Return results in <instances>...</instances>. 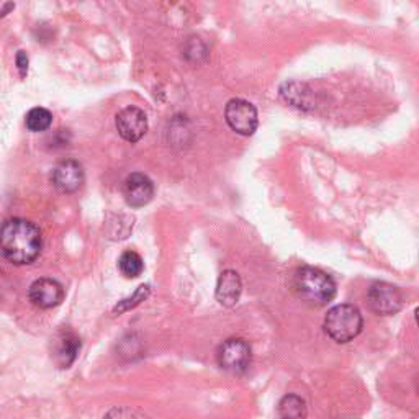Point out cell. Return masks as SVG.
I'll use <instances>...</instances> for the list:
<instances>
[{
  "label": "cell",
  "instance_id": "obj_5",
  "mask_svg": "<svg viewBox=\"0 0 419 419\" xmlns=\"http://www.w3.org/2000/svg\"><path fill=\"white\" fill-rule=\"evenodd\" d=\"M225 118L228 127L241 136H251L258 129V110L251 102L244 99H233L226 103Z\"/></svg>",
  "mask_w": 419,
  "mask_h": 419
},
{
  "label": "cell",
  "instance_id": "obj_13",
  "mask_svg": "<svg viewBox=\"0 0 419 419\" xmlns=\"http://www.w3.org/2000/svg\"><path fill=\"white\" fill-rule=\"evenodd\" d=\"M51 123H53L51 112L46 110V108H43V107H35V108H31L28 113H26L25 124H26V128L33 133L46 132V129L51 127Z\"/></svg>",
  "mask_w": 419,
  "mask_h": 419
},
{
  "label": "cell",
  "instance_id": "obj_14",
  "mask_svg": "<svg viewBox=\"0 0 419 419\" xmlns=\"http://www.w3.org/2000/svg\"><path fill=\"white\" fill-rule=\"evenodd\" d=\"M118 267L127 279H134V277H139L141 274H143L144 262L138 253L127 251L122 254V258H120Z\"/></svg>",
  "mask_w": 419,
  "mask_h": 419
},
{
  "label": "cell",
  "instance_id": "obj_9",
  "mask_svg": "<svg viewBox=\"0 0 419 419\" xmlns=\"http://www.w3.org/2000/svg\"><path fill=\"white\" fill-rule=\"evenodd\" d=\"M30 302L41 309H51L64 300V288L58 280L38 279L30 287Z\"/></svg>",
  "mask_w": 419,
  "mask_h": 419
},
{
  "label": "cell",
  "instance_id": "obj_7",
  "mask_svg": "<svg viewBox=\"0 0 419 419\" xmlns=\"http://www.w3.org/2000/svg\"><path fill=\"white\" fill-rule=\"evenodd\" d=\"M118 134L128 143H138L148 133V117L138 107H127L115 118Z\"/></svg>",
  "mask_w": 419,
  "mask_h": 419
},
{
  "label": "cell",
  "instance_id": "obj_10",
  "mask_svg": "<svg viewBox=\"0 0 419 419\" xmlns=\"http://www.w3.org/2000/svg\"><path fill=\"white\" fill-rule=\"evenodd\" d=\"M84 169L78 161L68 159L59 162L53 171V184L59 192L74 193L83 187L84 184Z\"/></svg>",
  "mask_w": 419,
  "mask_h": 419
},
{
  "label": "cell",
  "instance_id": "obj_8",
  "mask_svg": "<svg viewBox=\"0 0 419 419\" xmlns=\"http://www.w3.org/2000/svg\"><path fill=\"white\" fill-rule=\"evenodd\" d=\"M123 197L132 208H141L154 197V184L144 174H129L123 184Z\"/></svg>",
  "mask_w": 419,
  "mask_h": 419
},
{
  "label": "cell",
  "instance_id": "obj_11",
  "mask_svg": "<svg viewBox=\"0 0 419 419\" xmlns=\"http://www.w3.org/2000/svg\"><path fill=\"white\" fill-rule=\"evenodd\" d=\"M243 292V284L239 274L235 270H225L220 275L218 285H216V300L223 307H233L236 304Z\"/></svg>",
  "mask_w": 419,
  "mask_h": 419
},
{
  "label": "cell",
  "instance_id": "obj_3",
  "mask_svg": "<svg viewBox=\"0 0 419 419\" xmlns=\"http://www.w3.org/2000/svg\"><path fill=\"white\" fill-rule=\"evenodd\" d=\"M364 318L354 304H336L324 318V331L331 339L346 344L361 334Z\"/></svg>",
  "mask_w": 419,
  "mask_h": 419
},
{
  "label": "cell",
  "instance_id": "obj_15",
  "mask_svg": "<svg viewBox=\"0 0 419 419\" xmlns=\"http://www.w3.org/2000/svg\"><path fill=\"white\" fill-rule=\"evenodd\" d=\"M279 415L282 418H304L307 416V405L297 395H287L279 405Z\"/></svg>",
  "mask_w": 419,
  "mask_h": 419
},
{
  "label": "cell",
  "instance_id": "obj_4",
  "mask_svg": "<svg viewBox=\"0 0 419 419\" xmlns=\"http://www.w3.org/2000/svg\"><path fill=\"white\" fill-rule=\"evenodd\" d=\"M251 346L239 337L225 341L216 352L218 366L230 373H243L251 364Z\"/></svg>",
  "mask_w": 419,
  "mask_h": 419
},
{
  "label": "cell",
  "instance_id": "obj_12",
  "mask_svg": "<svg viewBox=\"0 0 419 419\" xmlns=\"http://www.w3.org/2000/svg\"><path fill=\"white\" fill-rule=\"evenodd\" d=\"M80 351V339L70 331L63 333L59 337L58 346H56V362L61 368H69L73 366L75 357Z\"/></svg>",
  "mask_w": 419,
  "mask_h": 419
},
{
  "label": "cell",
  "instance_id": "obj_17",
  "mask_svg": "<svg viewBox=\"0 0 419 419\" xmlns=\"http://www.w3.org/2000/svg\"><path fill=\"white\" fill-rule=\"evenodd\" d=\"M17 69L20 78H26V74H28V56H26L25 51H18L17 54Z\"/></svg>",
  "mask_w": 419,
  "mask_h": 419
},
{
  "label": "cell",
  "instance_id": "obj_6",
  "mask_svg": "<svg viewBox=\"0 0 419 419\" xmlns=\"http://www.w3.org/2000/svg\"><path fill=\"white\" fill-rule=\"evenodd\" d=\"M368 307L372 312L382 317H390V314L398 313L403 307V297L400 290L386 282H377L370 287L367 293Z\"/></svg>",
  "mask_w": 419,
  "mask_h": 419
},
{
  "label": "cell",
  "instance_id": "obj_2",
  "mask_svg": "<svg viewBox=\"0 0 419 419\" xmlns=\"http://www.w3.org/2000/svg\"><path fill=\"white\" fill-rule=\"evenodd\" d=\"M297 295L309 307H324L336 297V282L326 272L314 267H302L293 275Z\"/></svg>",
  "mask_w": 419,
  "mask_h": 419
},
{
  "label": "cell",
  "instance_id": "obj_1",
  "mask_svg": "<svg viewBox=\"0 0 419 419\" xmlns=\"http://www.w3.org/2000/svg\"><path fill=\"white\" fill-rule=\"evenodd\" d=\"M41 248L43 236L35 223L10 218L0 228V253L12 264H31L40 255Z\"/></svg>",
  "mask_w": 419,
  "mask_h": 419
},
{
  "label": "cell",
  "instance_id": "obj_16",
  "mask_svg": "<svg viewBox=\"0 0 419 419\" xmlns=\"http://www.w3.org/2000/svg\"><path fill=\"white\" fill-rule=\"evenodd\" d=\"M149 295V287L148 285H141L139 288H138V292L134 293L133 295V298H129V300H127V302H133V303H122V307H117V312H123V309H128L129 307H136V304H138L139 302H143L146 297Z\"/></svg>",
  "mask_w": 419,
  "mask_h": 419
}]
</instances>
